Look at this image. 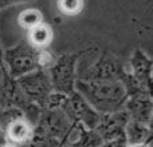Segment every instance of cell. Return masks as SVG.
<instances>
[{
  "instance_id": "9a60e30c",
  "label": "cell",
  "mask_w": 153,
  "mask_h": 147,
  "mask_svg": "<svg viewBox=\"0 0 153 147\" xmlns=\"http://www.w3.org/2000/svg\"><path fill=\"white\" fill-rule=\"evenodd\" d=\"M126 147H152L151 142L149 143H140V145H128Z\"/></svg>"
},
{
  "instance_id": "8fae6325",
  "label": "cell",
  "mask_w": 153,
  "mask_h": 147,
  "mask_svg": "<svg viewBox=\"0 0 153 147\" xmlns=\"http://www.w3.org/2000/svg\"><path fill=\"white\" fill-rule=\"evenodd\" d=\"M53 28L43 21L28 31V40L27 42L36 50H46V48H48L50 43L53 42Z\"/></svg>"
},
{
  "instance_id": "52a82bcc",
  "label": "cell",
  "mask_w": 153,
  "mask_h": 147,
  "mask_svg": "<svg viewBox=\"0 0 153 147\" xmlns=\"http://www.w3.org/2000/svg\"><path fill=\"white\" fill-rule=\"evenodd\" d=\"M126 71L145 91L152 92V60L143 50L137 48L133 52Z\"/></svg>"
},
{
  "instance_id": "2e32d148",
  "label": "cell",
  "mask_w": 153,
  "mask_h": 147,
  "mask_svg": "<svg viewBox=\"0 0 153 147\" xmlns=\"http://www.w3.org/2000/svg\"><path fill=\"white\" fill-rule=\"evenodd\" d=\"M5 71V67H4V64H3V60L0 59V80H1V76H3V74H4Z\"/></svg>"
},
{
  "instance_id": "6da1fadb",
  "label": "cell",
  "mask_w": 153,
  "mask_h": 147,
  "mask_svg": "<svg viewBox=\"0 0 153 147\" xmlns=\"http://www.w3.org/2000/svg\"><path fill=\"white\" fill-rule=\"evenodd\" d=\"M75 91L87 104L100 114L124 111L128 92L122 80H81L76 79Z\"/></svg>"
},
{
  "instance_id": "4fadbf2b",
  "label": "cell",
  "mask_w": 153,
  "mask_h": 147,
  "mask_svg": "<svg viewBox=\"0 0 153 147\" xmlns=\"http://www.w3.org/2000/svg\"><path fill=\"white\" fill-rule=\"evenodd\" d=\"M85 0H58V10L65 16H76L82 12Z\"/></svg>"
},
{
  "instance_id": "30bf717a",
  "label": "cell",
  "mask_w": 153,
  "mask_h": 147,
  "mask_svg": "<svg viewBox=\"0 0 153 147\" xmlns=\"http://www.w3.org/2000/svg\"><path fill=\"white\" fill-rule=\"evenodd\" d=\"M125 139L128 145L149 143L152 139V126L129 119L125 126Z\"/></svg>"
},
{
  "instance_id": "277c9868",
  "label": "cell",
  "mask_w": 153,
  "mask_h": 147,
  "mask_svg": "<svg viewBox=\"0 0 153 147\" xmlns=\"http://www.w3.org/2000/svg\"><path fill=\"white\" fill-rule=\"evenodd\" d=\"M16 82L26 99L39 108H45L47 98L50 96L51 92H54L47 70H35L16 79Z\"/></svg>"
},
{
  "instance_id": "ba28073f",
  "label": "cell",
  "mask_w": 153,
  "mask_h": 147,
  "mask_svg": "<svg viewBox=\"0 0 153 147\" xmlns=\"http://www.w3.org/2000/svg\"><path fill=\"white\" fill-rule=\"evenodd\" d=\"M124 111L128 114L130 121L152 126L153 107L151 94H138L134 96H129L125 103Z\"/></svg>"
},
{
  "instance_id": "7a4b0ae2",
  "label": "cell",
  "mask_w": 153,
  "mask_h": 147,
  "mask_svg": "<svg viewBox=\"0 0 153 147\" xmlns=\"http://www.w3.org/2000/svg\"><path fill=\"white\" fill-rule=\"evenodd\" d=\"M87 51L89 50H82L78 52H63L55 56L53 64L47 70L54 92L63 95H71L75 92V82L78 79L76 63Z\"/></svg>"
},
{
  "instance_id": "5b68a950",
  "label": "cell",
  "mask_w": 153,
  "mask_h": 147,
  "mask_svg": "<svg viewBox=\"0 0 153 147\" xmlns=\"http://www.w3.org/2000/svg\"><path fill=\"white\" fill-rule=\"evenodd\" d=\"M125 67L118 63L116 58L109 54H103L98 60H95L86 71L78 74L81 80H122Z\"/></svg>"
},
{
  "instance_id": "9c48e42d",
  "label": "cell",
  "mask_w": 153,
  "mask_h": 147,
  "mask_svg": "<svg viewBox=\"0 0 153 147\" xmlns=\"http://www.w3.org/2000/svg\"><path fill=\"white\" fill-rule=\"evenodd\" d=\"M4 134L10 145L19 147L27 142L32 134V124L26 118H18L4 127Z\"/></svg>"
},
{
  "instance_id": "3957f363",
  "label": "cell",
  "mask_w": 153,
  "mask_h": 147,
  "mask_svg": "<svg viewBox=\"0 0 153 147\" xmlns=\"http://www.w3.org/2000/svg\"><path fill=\"white\" fill-rule=\"evenodd\" d=\"M1 60L8 75L13 79H19L39 70V50L34 48L28 42H20L3 51Z\"/></svg>"
},
{
  "instance_id": "d6986e66",
  "label": "cell",
  "mask_w": 153,
  "mask_h": 147,
  "mask_svg": "<svg viewBox=\"0 0 153 147\" xmlns=\"http://www.w3.org/2000/svg\"><path fill=\"white\" fill-rule=\"evenodd\" d=\"M22 1H27V0H19V3H22Z\"/></svg>"
},
{
  "instance_id": "5bb4252c",
  "label": "cell",
  "mask_w": 153,
  "mask_h": 147,
  "mask_svg": "<svg viewBox=\"0 0 153 147\" xmlns=\"http://www.w3.org/2000/svg\"><path fill=\"white\" fill-rule=\"evenodd\" d=\"M15 3H19V0H0V7L5 8L11 4H15Z\"/></svg>"
},
{
  "instance_id": "e0dca14e",
  "label": "cell",
  "mask_w": 153,
  "mask_h": 147,
  "mask_svg": "<svg viewBox=\"0 0 153 147\" xmlns=\"http://www.w3.org/2000/svg\"><path fill=\"white\" fill-rule=\"evenodd\" d=\"M3 147H15V146H12V145H10V143H7V145H4Z\"/></svg>"
},
{
  "instance_id": "ac0fdd59",
  "label": "cell",
  "mask_w": 153,
  "mask_h": 147,
  "mask_svg": "<svg viewBox=\"0 0 153 147\" xmlns=\"http://www.w3.org/2000/svg\"><path fill=\"white\" fill-rule=\"evenodd\" d=\"M0 10H1V7H0ZM1 54H3V50H1V47H0V59H1Z\"/></svg>"
},
{
  "instance_id": "ffe728a7",
  "label": "cell",
  "mask_w": 153,
  "mask_h": 147,
  "mask_svg": "<svg viewBox=\"0 0 153 147\" xmlns=\"http://www.w3.org/2000/svg\"><path fill=\"white\" fill-rule=\"evenodd\" d=\"M0 129H1V127H0Z\"/></svg>"
},
{
  "instance_id": "8992f818",
  "label": "cell",
  "mask_w": 153,
  "mask_h": 147,
  "mask_svg": "<svg viewBox=\"0 0 153 147\" xmlns=\"http://www.w3.org/2000/svg\"><path fill=\"white\" fill-rule=\"evenodd\" d=\"M128 121H129V116L125 111L114 114H102L98 124L93 130L102 138L103 142H109V140L125 137V126Z\"/></svg>"
},
{
  "instance_id": "7c38bea8",
  "label": "cell",
  "mask_w": 153,
  "mask_h": 147,
  "mask_svg": "<svg viewBox=\"0 0 153 147\" xmlns=\"http://www.w3.org/2000/svg\"><path fill=\"white\" fill-rule=\"evenodd\" d=\"M40 23H43V13L38 8H27L19 15V24L27 31L32 29Z\"/></svg>"
}]
</instances>
